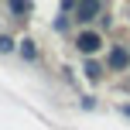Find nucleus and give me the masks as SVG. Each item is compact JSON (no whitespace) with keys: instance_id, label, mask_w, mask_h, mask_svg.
Here are the masks:
<instances>
[{"instance_id":"nucleus-7","label":"nucleus","mask_w":130,"mask_h":130,"mask_svg":"<svg viewBox=\"0 0 130 130\" xmlns=\"http://www.w3.org/2000/svg\"><path fill=\"white\" fill-rule=\"evenodd\" d=\"M10 48H14V41L7 38V34H0V52H10Z\"/></svg>"},{"instance_id":"nucleus-8","label":"nucleus","mask_w":130,"mask_h":130,"mask_svg":"<svg viewBox=\"0 0 130 130\" xmlns=\"http://www.w3.org/2000/svg\"><path fill=\"white\" fill-rule=\"evenodd\" d=\"M120 113H123V117H127V120H130V106H123V110H120Z\"/></svg>"},{"instance_id":"nucleus-3","label":"nucleus","mask_w":130,"mask_h":130,"mask_svg":"<svg viewBox=\"0 0 130 130\" xmlns=\"http://www.w3.org/2000/svg\"><path fill=\"white\" fill-rule=\"evenodd\" d=\"M75 14H79L82 24H86V21H92V17L99 14V0H79V4H75Z\"/></svg>"},{"instance_id":"nucleus-4","label":"nucleus","mask_w":130,"mask_h":130,"mask_svg":"<svg viewBox=\"0 0 130 130\" xmlns=\"http://www.w3.org/2000/svg\"><path fill=\"white\" fill-rule=\"evenodd\" d=\"M7 7H10V14H17V17H24V14L31 10V4H27V0H7Z\"/></svg>"},{"instance_id":"nucleus-6","label":"nucleus","mask_w":130,"mask_h":130,"mask_svg":"<svg viewBox=\"0 0 130 130\" xmlns=\"http://www.w3.org/2000/svg\"><path fill=\"white\" fill-rule=\"evenodd\" d=\"M86 75H89V79H99V75H103V69H99L96 62H86Z\"/></svg>"},{"instance_id":"nucleus-2","label":"nucleus","mask_w":130,"mask_h":130,"mask_svg":"<svg viewBox=\"0 0 130 130\" xmlns=\"http://www.w3.org/2000/svg\"><path fill=\"white\" fill-rule=\"evenodd\" d=\"M106 62H110L113 72H127V69H130V52H127L123 45H113V52H110V58H106Z\"/></svg>"},{"instance_id":"nucleus-5","label":"nucleus","mask_w":130,"mask_h":130,"mask_svg":"<svg viewBox=\"0 0 130 130\" xmlns=\"http://www.w3.org/2000/svg\"><path fill=\"white\" fill-rule=\"evenodd\" d=\"M21 55H24V58H34V55H38V45H34L31 38H24L21 41Z\"/></svg>"},{"instance_id":"nucleus-1","label":"nucleus","mask_w":130,"mask_h":130,"mask_svg":"<svg viewBox=\"0 0 130 130\" xmlns=\"http://www.w3.org/2000/svg\"><path fill=\"white\" fill-rule=\"evenodd\" d=\"M99 45H103V38H99L96 31H82V34L75 38V48H79L82 55H92V52H99Z\"/></svg>"}]
</instances>
